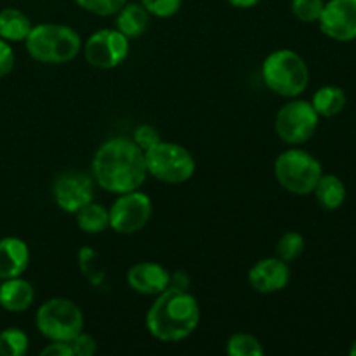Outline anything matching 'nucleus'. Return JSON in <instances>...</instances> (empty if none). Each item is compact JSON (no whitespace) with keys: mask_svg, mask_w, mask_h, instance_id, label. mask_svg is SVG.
<instances>
[{"mask_svg":"<svg viewBox=\"0 0 356 356\" xmlns=\"http://www.w3.org/2000/svg\"><path fill=\"white\" fill-rule=\"evenodd\" d=\"M346 92L337 86H323L313 94L312 104L320 117L332 118L346 106Z\"/></svg>","mask_w":356,"mask_h":356,"instance_id":"aec40b11","label":"nucleus"},{"mask_svg":"<svg viewBox=\"0 0 356 356\" xmlns=\"http://www.w3.org/2000/svg\"><path fill=\"white\" fill-rule=\"evenodd\" d=\"M146 330L163 343H177L197 330L200 323V306L190 291L169 287L155 296L146 313Z\"/></svg>","mask_w":356,"mask_h":356,"instance_id":"f03ea898","label":"nucleus"},{"mask_svg":"<svg viewBox=\"0 0 356 356\" xmlns=\"http://www.w3.org/2000/svg\"><path fill=\"white\" fill-rule=\"evenodd\" d=\"M0 282H2V280H0Z\"/></svg>","mask_w":356,"mask_h":356,"instance_id":"c9c22d12","label":"nucleus"},{"mask_svg":"<svg viewBox=\"0 0 356 356\" xmlns=\"http://www.w3.org/2000/svg\"><path fill=\"white\" fill-rule=\"evenodd\" d=\"M226 353L229 356H263L264 348L252 334L236 332L226 341Z\"/></svg>","mask_w":356,"mask_h":356,"instance_id":"5701e85b","label":"nucleus"},{"mask_svg":"<svg viewBox=\"0 0 356 356\" xmlns=\"http://www.w3.org/2000/svg\"><path fill=\"white\" fill-rule=\"evenodd\" d=\"M261 76L271 92L292 99L308 89L309 68L299 52L278 49L266 56L261 66Z\"/></svg>","mask_w":356,"mask_h":356,"instance_id":"20e7f679","label":"nucleus"},{"mask_svg":"<svg viewBox=\"0 0 356 356\" xmlns=\"http://www.w3.org/2000/svg\"><path fill=\"white\" fill-rule=\"evenodd\" d=\"M249 284L259 294L284 291L291 282V266L280 257H264L249 270Z\"/></svg>","mask_w":356,"mask_h":356,"instance_id":"ddd939ff","label":"nucleus"},{"mask_svg":"<svg viewBox=\"0 0 356 356\" xmlns=\"http://www.w3.org/2000/svg\"><path fill=\"white\" fill-rule=\"evenodd\" d=\"M24 45L35 61L44 65H63L79 56L82 38L79 31L68 24L40 23L31 28Z\"/></svg>","mask_w":356,"mask_h":356,"instance_id":"7ed1b4c3","label":"nucleus"},{"mask_svg":"<svg viewBox=\"0 0 356 356\" xmlns=\"http://www.w3.org/2000/svg\"><path fill=\"white\" fill-rule=\"evenodd\" d=\"M92 177L97 186L115 195L139 190L148 177L145 152L129 138L106 139L94 153Z\"/></svg>","mask_w":356,"mask_h":356,"instance_id":"f257e3e1","label":"nucleus"},{"mask_svg":"<svg viewBox=\"0 0 356 356\" xmlns=\"http://www.w3.org/2000/svg\"><path fill=\"white\" fill-rule=\"evenodd\" d=\"M75 222L82 232L89 233V235H97L110 228V212L104 205L96 204L92 200L75 212Z\"/></svg>","mask_w":356,"mask_h":356,"instance_id":"412c9836","label":"nucleus"},{"mask_svg":"<svg viewBox=\"0 0 356 356\" xmlns=\"http://www.w3.org/2000/svg\"><path fill=\"white\" fill-rule=\"evenodd\" d=\"M115 16H117L115 28L122 31L129 40L139 38L149 26V13L141 2H125Z\"/></svg>","mask_w":356,"mask_h":356,"instance_id":"f3484780","label":"nucleus"},{"mask_svg":"<svg viewBox=\"0 0 356 356\" xmlns=\"http://www.w3.org/2000/svg\"><path fill=\"white\" fill-rule=\"evenodd\" d=\"M190 277H188L186 271H174L170 273V285L169 287H176V289H183V291H190Z\"/></svg>","mask_w":356,"mask_h":356,"instance_id":"473e14b6","label":"nucleus"},{"mask_svg":"<svg viewBox=\"0 0 356 356\" xmlns=\"http://www.w3.org/2000/svg\"><path fill=\"white\" fill-rule=\"evenodd\" d=\"M313 193L320 207L325 211H337L346 200V186L334 174H322Z\"/></svg>","mask_w":356,"mask_h":356,"instance_id":"6ab92c4d","label":"nucleus"},{"mask_svg":"<svg viewBox=\"0 0 356 356\" xmlns=\"http://www.w3.org/2000/svg\"><path fill=\"white\" fill-rule=\"evenodd\" d=\"M30 350V339L24 330L9 327L0 332V356H24Z\"/></svg>","mask_w":356,"mask_h":356,"instance_id":"4be33fe9","label":"nucleus"},{"mask_svg":"<svg viewBox=\"0 0 356 356\" xmlns=\"http://www.w3.org/2000/svg\"><path fill=\"white\" fill-rule=\"evenodd\" d=\"M73 350V356H92L97 351V343L92 336L82 332L70 341Z\"/></svg>","mask_w":356,"mask_h":356,"instance_id":"c756f323","label":"nucleus"},{"mask_svg":"<svg viewBox=\"0 0 356 356\" xmlns=\"http://www.w3.org/2000/svg\"><path fill=\"white\" fill-rule=\"evenodd\" d=\"M263 0H228L229 6L236 7V9H250V7H256Z\"/></svg>","mask_w":356,"mask_h":356,"instance_id":"72a5a7b5","label":"nucleus"},{"mask_svg":"<svg viewBox=\"0 0 356 356\" xmlns=\"http://www.w3.org/2000/svg\"><path fill=\"white\" fill-rule=\"evenodd\" d=\"M132 141H134L143 152H146V149H149L152 146H155L156 143L162 141V138H160L159 129L153 127V125L149 124H141L136 127L134 134H132Z\"/></svg>","mask_w":356,"mask_h":356,"instance_id":"c85d7f7f","label":"nucleus"},{"mask_svg":"<svg viewBox=\"0 0 356 356\" xmlns=\"http://www.w3.org/2000/svg\"><path fill=\"white\" fill-rule=\"evenodd\" d=\"M320 124V115L313 108L312 101L292 97L278 110L275 117V131L278 138L292 146L305 145L315 136Z\"/></svg>","mask_w":356,"mask_h":356,"instance_id":"6e6552de","label":"nucleus"},{"mask_svg":"<svg viewBox=\"0 0 356 356\" xmlns=\"http://www.w3.org/2000/svg\"><path fill=\"white\" fill-rule=\"evenodd\" d=\"M35 301V287L23 277L7 278L0 282V306L6 312H26Z\"/></svg>","mask_w":356,"mask_h":356,"instance_id":"dca6fc26","label":"nucleus"},{"mask_svg":"<svg viewBox=\"0 0 356 356\" xmlns=\"http://www.w3.org/2000/svg\"><path fill=\"white\" fill-rule=\"evenodd\" d=\"M145 162L149 176L167 184L186 183L197 170V162L190 149L172 141H160L146 149Z\"/></svg>","mask_w":356,"mask_h":356,"instance_id":"423d86ee","label":"nucleus"},{"mask_svg":"<svg viewBox=\"0 0 356 356\" xmlns=\"http://www.w3.org/2000/svg\"><path fill=\"white\" fill-rule=\"evenodd\" d=\"M350 355L351 356H356V341L353 344H351V348H350Z\"/></svg>","mask_w":356,"mask_h":356,"instance_id":"f704fd0d","label":"nucleus"},{"mask_svg":"<svg viewBox=\"0 0 356 356\" xmlns=\"http://www.w3.org/2000/svg\"><path fill=\"white\" fill-rule=\"evenodd\" d=\"M30 17L16 7H6L0 10V38L7 42H24L31 31Z\"/></svg>","mask_w":356,"mask_h":356,"instance_id":"a211bd4d","label":"nucleus"},{"mask_svg":"<svg viewBox=\"0 0 356 356\" xmlns=\"http://www.w3.org/2000/svg\"><path fill=\"white\" fill-rule=\"evenodd\" d=\"M306 249V240L301 233L287 232L278 238L277 242V257L291 264L292 261L298 259Z\"/></svg>","mask_w":356,"mask_h":356,"instance_id":"b1692460","label":"nucleus"},{"mask_svg":"<svg viewBox=\"0 0 356 356\" xmlns=\"http://www.w3.org/2000/svg\"><path fill=\"white\" fill-rule=\"evenodd\" d=\"M16 63V56H14V49L10 47V42L0 38V79L9 75Z\"/></svg>","mask_w":356,"mask_h":356,"instance_id":"7c9ffc66","label":"nucleus"},{"mask_svg":"<svg viewBox=\"0 0 356 356\" xmlns=\"http://www.w3.org/2000/svg\"><path fill=\"white\" fill-rule=\"evenodd\" d=\"M94 181L92 174L82 170H66L54 179L52 184V198L61 211L75 214L76 211L94 200Z\"/></svg>","mask_w":356,"mask_h":356,"instance_id":"9b49d317","label":"nucleus"},{"mask_svg":"<svg viewBox=\"0 0 356 356\" xmlns=\"http://www.w3.org/2000/svg\"><path fill=\"white\" fill-rule=\"evenodd\" d=\"M79 264L82 273L89 278L90 284L99 285L104 280V273L99 266V261H97V254L94 252L89 247H83L79 252Z\"/></svg>","mask_w":356,"mask_h":356,"instance_id":"393cba45","label":"nucleus"},{"mask_svg":"<svg viewBox=\"0 0 356 356\" xmlns=\"http://www.w3.org/2000/svg\"><path fill=\"white\" fill-rule=\"evenodd\" d=\"M30 266V249L24 240L6 236L0 240V280L21 277Z\"/></svg>","mask_w":356,"mask_h":356,"instance_id":"2eb2a0df","label":"nucleus"},{"mask_svg":"<svg viewBox=\"0 0 356 356\" xmlns=\"http://www.w3.org/2000/svg\"><path fill=\"white\" fill-rule=\"evenodd\" d=\"M35 325L45 339L70 343L83 330V313L72 299L52 298L38 306Z\"/></svg>","mask_w":356,"mask_h":356,"instance_id":"0eeeda50","label":"nucleus"},{"mask_svg":"<svg viewBox=\"0 0 356 356\" xmlns=\"http://www.w3.org/2000/svg\"><path fill=\"white\" fill-rule=\"evenodd\" d=\"M323 0H291V10L302 23H315L322 14Z\"/></svg>","mask_w":356,"mask_h":356,"instance_id":"a878e982","label":"nucleus"},{"mask_svg":"<svg viewBox=\"0 0 356 356\" xmlns=\"http://www.w3.org/2000/svg\"><path fill=\"white\" fill-rule=\"evenodd\" d=\"M110 228L118 235H132L145 228L153 214V202L139 190L118 195L117 200L108 209Z\"/></svg>","mask_w":356,"mask_h":356,"instance_id":"1a4fd4ad","label":"nucleus"},{"mask_svg":"<svg viewBox=\"0 0 356 356\" xmlns=\"http://www.w3.org/2000/svg\"><path fill=\"white\" fill-rule=\"evenodd\" d=\"M318 23L322 33L332 40H356V0L325 2Z\"/></svg>","mask_w":356,"mask_h":356,"instance_id":"f8f14e48","label":"nucleus"},{"mask_svg":"<svg viewBox=\"0 0 356 356\" xmlns=\"http://www.w3.org/2000/svg\"><path fill=\"white\" fill-rule=\"evenodd\" d=\"M125 2L127 0H75V3L80 9L99 17L115 16Z\"/></svg>","mask_w":356,"mask_h":356,"instance_id":"bb28decb","label":"nucleus"},{"mask_svg":"<svg viewBox=\"0 0 356 356\" xmlns=\"http://www.w3.org/2000/svg\"><path fill=\"white\" fill-rule=\"evenodd\" d=\"M131 40L117 28H101L83 44V56L97 70H113L127 59Z\"/></svg>","mask_w":356,"mask_h":356,"instance_id":"9d476101","label":"nucleus"},{"mask_svg":"<svg viewBox=\"0 0 356 356\" xmlns=\"http://www.w3.org/2000/svg\"><path fill=\"white\" fill-rule=\"evenodd\" d=\"M275 177L284 190L292 195H309L322 177V163L301 148H289L275 160Z\"/></svg>","mask_w":356,"mask_h":356,"instance_id":"39448f33","label":"nucleus"},{"mask_svg":"<svg viewBox=\"0 0 356 356\" xmlns=\"http://www.w3.org/2000/svg\"><path fill=\"white\" fill-rule=\"evenodd\" d=\"M42 356H73L72 344L65 341H51L44 350L40 351Z\"/></svg>","mask_w":356,"mask_h":356,"instance_id":"2f4dec72","label":"nucleus"},{"mask_svg":"<svg viewBox=\"0 0 356 356\" xmlns=\"http://www.w3.org/2000/svg\"><path fill=\"white\" fill-rule=\"evenodd\" d=\"M145 9L148 10L149 16L155 17H172L179 13L183 0H141Z\"/></svg>","mask_w":356,"mask_h":356,"instance_id":"cd10ccee","label":"nucleus"},{"mask_svg":"<svg viewBox=\"0 0 356 356\" xmlns=\"http://www.w3.org/2000/svg\"><path fill=\"white\" fill-rule=\"evenodd\" d=\"M127 284L143 296H159L170 285V271L153 261H141L129 268Z\"/></svg>","mask_w":356,"mask_h":356,"instance_id":"4468645a","label":"nucleus"}]
</instances>
